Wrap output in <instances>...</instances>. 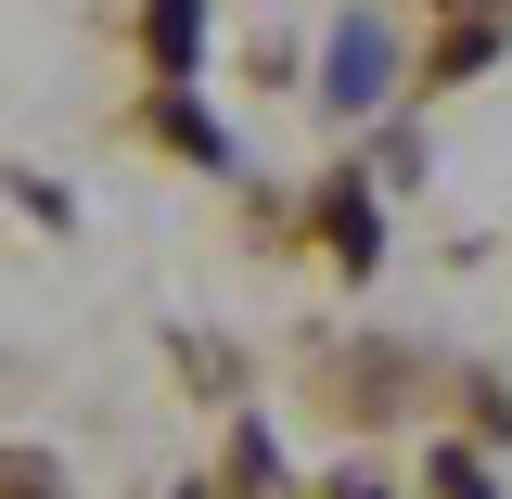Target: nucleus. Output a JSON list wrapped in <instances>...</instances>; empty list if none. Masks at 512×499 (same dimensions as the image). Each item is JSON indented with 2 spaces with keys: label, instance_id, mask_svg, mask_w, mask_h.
Here are the masks:
<instances>
[{
  "label": "nucleus",
  "instance_id": "f257e3e1",
  "mask_svg": "<svg viewBox=\"0 0 512 499\" xmlns=\"http://www.w3.org/2000/svg\"><path fill=\"white\" fill-rule=\"evenodd\" d=\"M384 64H397V52H384V26H372V13H346V26H333V103H346V116L384 103Z\"/></svg>",
  "mask_w": 512,
  "mask_h": 499
},
{
  "label": "nucleus",
  "instance_id": "f03ea898",
  "mask_svg": "<svg viewBox=\"0 0 512 499\" xmlns=\"http://www.w3.org/2000/svg\"><path fill=\"white\" fill-rule=\"evenodd\" d=\"M141 26H154V77H192V0H154Z\"/></svg>",
  "mask_w": 512,
  "mask_h": 499
},
{
  "label": "nucleus",
  "instance_id": "7ed1b4c3",
  "mask_svg": "<svg viewBox=\"0 0 512 499\" xmlns=\"http://www.w3.org/2000/svg\"><path fill=\"white\" fill-rule=\"evenodd\" d=\"M436 499H500V487H487V474H474V461L448 448V461H436Z\"/></svg>",
  "mask_w": 512,
  "mask_h": 499
},
{
  "label": "nucleus",
  "instance_id": "20e7f679",
  "mask_svg": "<svg viewBox=\"0 0 512 499\" xmlns=\"http://www.w3.org/2000/svg\"><path fill=\"white\" fill-rule=\"evenodd\" d=\"M13 499H64V487H52V461H13Z\"/></svg>",
  "mask_w": 512,
  "mask_h": 499
},
{
  "label": "nucleus",
  "instance_id": "39448f33",
  "mask_svg": "<svg viewBox=\"0 0 512 499\" xmlns=\"http://www.w3.org/2000/svg\"><path fill=\"white\" fill-rule=\"evenodd\" d=\"M333 499H384V487H359V474H346V487H333Z\"/></svg>",
  "mask_w": 512,
  "mask_h": 499
}]
</instances>
